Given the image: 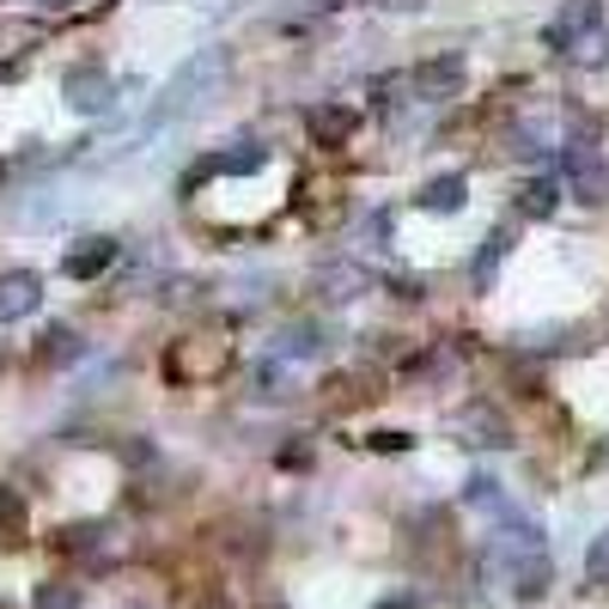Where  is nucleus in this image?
<instances>
[{
	"label": "nucleus",
	"mask_w": 609,
	"mask_h": 609,
	"mask_svg": "<svg viewBox=\"0 0 609 609\" xmlns=\"http://www.w3.org/2000/svg\"><path fill=\"white\" fill-rule=\"evenodd\" d=\"M567 177L586 202H603L609 196V165H603V147L598 140H567Z\"/></svg>",
	"instance_id": "nucleus-1"
},
{
	"label": "nucleus",
	"mask_w": 609,
	"mask_h": 609,
	"mask_svg": "<svg viewBox=\"0 0 609 609\" xmlns=\"http://www.w3.org/2000/svg\"><path fill=\"white\" fill-rule=\"evenodd\" d=\"M414 98H458L463 92V56H445V61H421L409 73Z\"/></svg>",
	"instance_id": "nucleus-2"
},
{
	"label": "nucleus",
	"mask_w": 609,
	"mask_h": 609,
	"mask_svg": "<svg viewBox=\"0 0 609 609\" xmlns=\"http://www.w3.org/2000/svg\"><path fill=\"white\" fill-rule=\"evenodd\" d=\"M37 299H43V281H37L31 268H12V275H0V323L31 317Z\"/></svg>",
	"instance_id": "nucleus-3"
},
{
	"label": "nucleus",
	"mask_w": 609,
	"mask_h": 609,
	"mask_svg": "<svg viewBox=\"0 0 609 609\" xmlns=\"http://www.w3.org/2000/svg\"><path fill=\"white\" fill-rule=\"evenodd\" d=\"M598 24H603V7H598V0H567L561 19L549 24V43H554V49H573V37L598 31Z\"/></svg>",
	"instance_id": "nucleus-4"
},
{
	"label": "nucleus",
	"mask_w": 609,
	"mask_h": 609,
	"mask_svg": "<svg viewBox=\"0 0 609 609\" xmlns=\"http://www.w3.org/2000/svg\"><path fill=\"white\" fill-rule=\"evenodd\" d=\"M61 92H68L73 110H110V73H98V68H73L68 80H61Z\"/></svg>",
	"instance_id": "nucleus-5"
},
{
	"label": "nucleus",
	"mask_w": 609,
	"mask_h": 609,
	"mask_svg": "<svg viewBox=\"0 0 609 609\" xmlns=\"http://www.w3.org/2000/svg\"><path fill=\"white\" fill-rule=\"evenodd\" d=\"M110 263H116V244L110 238H86L80 251H68V275L73 281H92L98 268H110Z\"/></svg>",
	"instance_id": "nucleus-6"
},
{
	"label": "nucleus",
	"mask_w": 609,
	"mask_h": 609,
	"mask_svg": "<svg viewBox=\"0 0 609 609\" xmlns=\"http://www.w3.org/2000/svg\"><path fill=\"white\" fill-rule=\"evenodd\" d=\"M305 128L317 147H342L347 140V110H335V104H317V110H305Z\"/></svg>",
	"instance_id": "nucleus-7"
},
{
	"label": "nucleus",
	"mask_w": 609,
	"mask_h": 609,
	"mask_svg": "<svg viewBox=\"0 0 609 609\" xmlns=\"http://www.w3.org/2000/svg\"><path fill=\"white\" fill-rule=\"evenodd\" d=\"M421 207H433V214H458L463 207V177H439V184H426Z\"/></svg>",
	"instance_id": "nucleus-8"
},
{
	"label": "nucleus",
	"mask_w": 609,
	"mask_h": 609,
	"mask_svg": "<svg viewBox=\"0 0 609 609\" xmlns=\"http://www.w3.org/2000/svg\"><path fill=\"white\" fill-rule=\"evenodd\" d=\"M524 214H537V219H549L554 207H561V184H554V177H537V184H524Z\"/></svg>",
	"instance_id": "nucleus-9"
},
{
	"label": "nucleus",
	"mask_w": 609,
	"mask_h": 609,
	"mask_svg": "<svg viewBox=\"0 0 609 609\" xmlns=\"http://www.w3.org/2000/svg\"><path fill=\"white\" fill-rule=\"evenodd\" d=\"M586 579L591 586H609V537H598V549L586 554Z\"/></svg>",
	"instance_id": "nucleus-10"
},
{
	"label": "nucleus",
	"mask_w": 609,
	"mask_h": 609,
	"mask_svg": "<svg viewBox=\"0 0 609 609\" xmlns=\"http://www.w3.org/2000/svg\"><path fill=\"white\" fill-rule=\"evenodd\" d=\"M0 524H7L12 537L24 530V507H19V494H12V488H0Z\"/></svg>",
	"instance_id": "nucleus-11"
},
{
	"label": "nucleus",
	"mask_w": 609,
	"mask_h": 609,
	"mask_svg": "<svg viewBox=\"0 0 609 609\" xmlns=\"http://www.w3.org/2000/svg\"><path fill=\"white\" fill-rule=\"evenodd\" d=\"M379 7H396V12H414L421 0H379Z\"/></svg>",
	"instance_id": "nucleus-12"
},
{
	"label": "nucleus",
	"mask_w": 609,
	"mask_h": 609,
	"mask_svg": "<svg viewBox=\"0 0 609 609\" xmlns=\"http://www.w3.org/2000/svg\"><path fill=\"white\" fill-rule=\"evenodd\" d=\"M49 7H73V0H49Z\"/></svg>",
	"instance_id": "nucleus-13"
}]
</instances>
